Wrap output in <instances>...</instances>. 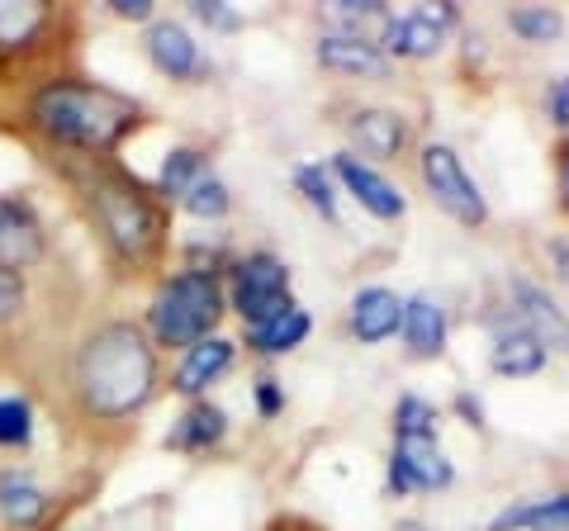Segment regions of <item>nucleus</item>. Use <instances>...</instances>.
Segmentation results:
<instances>
[{
	"label": "nucleus",
	"instance_id": "nucleus-37",
	"mask_svg": "<svg viewBox=\"0 0 569 531\" xmlns=\"http://www.w3.org/2000/svg\"><path fill=\"white\" fill-rule=\"evenodd\" d=\"M560 190H565V209H569V157H565V171H560Z\"/></svg>",
	"mask_w": 569,
	"mask_h": 531
},
{
	"label": "nucleus",
	"instance_id": "nucleus-3",
	"mask_svg": "<svg viewBox=\"0 0 569 531\" xmlns=\"http://www.w3.org/2000/svg\"><path fill=\"white\" fill-rule=\"evenodd\" d=\"M219 318H223V290H219V280L204 275V271H186V275H176L162 294H157V304H152V332L167 347H194V342L209 338Z\"/></svg>",
	"mask_w": 569,
	"mask_h": 531
},
{
	"label": "nucleus",
	"instance_id": "nucleus-20",
	"mask_svg": "<svg viewBox=\"0 0 569 531\" xmlns=\"http://www.w3.org/2000/svg\"><path fill=\"white\" fill-rule=\"evenodd\" d=\"M489 531H569V493L512 503L489 522Z\"/></svg>",
	"mask_w": 569,
	"mask_h": 531
},
{
	"label": "nucleus",
	"instance_id": "nucleus-29",
	"mask_svg": "<svg viewBox=\"0 0 569 531\" xmlns=\"http://www.w3.org/2000/svg\"><path fill=\"white\" fill-rule=\"evenodd\" d=\"M33 409L24 399H0V447H29Z\"/></svg>",
	"mask_w": 569,
	"mask_h": 531
},
{
	"label": "nucleus",
	"instance_id": "nucleus-13",
	"mask_svg": "<svg viewBox=\"0 0 569 531\" xmlns=\"http://www.w3.org/2000/svg\"><path fill=\"white\" fill-rule=\"evenodd\" d=\"M148 58L157 62V72H167V77H194V72H204L200 43H194L190 33L181 24H171V20L148 29Z\"/></svg>",
	"mask_w": 569,
	"mask_h": 531
},
{
	"label": "nucleus",
	"instance_id": "nucleus-6",
	"mask_svg": "<svg viewBox=\"0 0 569 531\" xmlns=\"http://www.w3.org/2000/svg\"><path fill=\"white\" fill-rule=\"evenodd\" d=\"M422 181H427V190H432V200L447 209L456 223L479 228L489 219L485 194H479V186L470 181V171L460 167V157L447 143H427L422 148Z\"/></svg>",
	"mask_w": 569,
	"mask_h": 531
},
{
	"label": "nucleus",
	"instance_id": "nucleus-25",
	"mask_svg": "<svg viewBox=\"0 0 569 531\" xmlns=\"http://www.w3.org/2000/svg\"><path fill=\"white\" fill-rule=\"evenodd\" d=\"M200 176H204V157H200V152H190V148H176V152H167L157 186L171 190V194H186L194 181H200Z\"/></svg>",
	"mask_w": 569,
	"mask_h": 531
},
{
	"label": "nucleus",
	"instance_id": "nucleus-12",
	"mask_svg": "<svg viewBox=\"0 0 569 531\" xmlns=\"http://www.w3.org/2000/svg\"><path fill=\"white\" fill-rule=\"evenodd\" d=\"M489 365L498 375H537L546 365V347L531 338V332L508 313V323L493 328V351H489Z\"/></svg>",
	"mask_w": 569,
	"mask_h": 531
},
{
	"label": "nucleus",
	"instance_id": "nucleus-35",
	"mask_svg": "<svg viewBox=\"0 0 569 531\" xmlns=\"http://www.w3.org/2000/svg\"><path fill=\"white\" fill-rule=\"evenodd\" d=\"M550 257H556V271L569 280V242H550Z\"/></svg>",
	"mask_w": 569,
	"mask_h": 531
},
{
	"label": "nucleus",
	"instance_id": "nucleus-16",
	"mask_svg": "<svg viewBox=\"0 0 569 531\" xmlns=\"http://www.w3.org/2000/svg\"><path fill=\"white\" fill-rule=\"evenodd\" d=\"M347 129L366 157H399L408 143V123L395 110H356Z\"/></svg>",
	"mask_w": 569,
	"mask_h": 531
},
{
	"label": "nucleus",
	"instance_id": "nucleus-32",
	"mask_svg": "<svg viewBox=\"0 0 569 531\" xmlns=\"http://www.w3.org/2000/svg\"><path fill=\"white\" fill-rule=\"evenodd\" d=\"M550 119H556V123H569V77L556 86V91H550Z\"/></svg>",
	"mask_w": 569,
	"mask_h": 531
},
{
	"label": "nucleus",
	"instance_id": "nucleus-5",
	"mask_svg": "<svg viewBox=\"0 0 569 531\" xmlns=\"http://www.w3.org/2000/svg\"><path fill=\"white\" fill-rule=\"evenodd\" d=\"M233 304L247 318V328H261V323H271V318H280L284 309H295L290 271H284V261L271 257V252L247 257L238 266V275H233Z\"/></svg>",
	"mask_w": 569,
	"mask_h": 531
},
{
	"label": "nucleus",
	"instance_id": "nucleus-22",
	"mask_svg": "<svg viewBox=\"0 0 569 531\" xmlns=\"http://www.w3.org/2000/svg\"><path fill=\"white\" fill-rule=\"evenodd\" d=\"M305 338H309V313L299 309V304L284 309L280 318H271V323L247 328V342H252L257 351H266V357H276V351H295Z\"/></svg>",
	"mask_w": 569,
	"mask_h": 531
},
{
	"label": "nucleus",
	"instance_id": "nucleus-27",
	"mask_svg": "<svg viewBox=\"0 0 569 531\" xmlns=\"http://www.w3.org/2000/svg\"><path fill=\"white\" fill-rule=\"evenodd\" d=\"M295 186L305 190V200L318 209L323 219H332L337 223V194H332V171H323V167H299L295 171Z\"/></svg>",
	"mask_w": 569,
	"mask_h": 531
},
{
	"label": "nucleus",
	"instance_id": "nucleus-34",
	"mask_svg": "<svg viewBox=\"0 0 569 531\" xmlns=\"http://www.w3.org/2000/svg\"><path fill=\"white\" fill-rule=\"evenodd\" d=\"M257 403H261V413H266V418L280 413V389H276V380H261V389H257Z\"/></svg>",
	"mask_w": 569,
	"mask_h": 531
},
{
	"label": "nucleus",
	"instance_id": "nucleus-24",
	"mask_svg": "<svg viewBox=\"0 0 569 531\" xmlns=\"http://www.w3.org/2000/svg\"><path fill=\"white\" fill-rule=\"evenodd\" d=\"M181 200H186V209H190L194 219H223V214H228V186H223L213 171H204L200 181H194V186L181 194Z\"/></svg>",
	"mask_w": 569,
	"mask_h": 531
},
{
	"label": "nucleus",
	"instance_id": "nucleus-1",
	"mask_svg": "<svg viewBox=\"0 0 569 531\" xmlns=\"http://www.w3.org/2000/svg\"><path fill=\"white\" fill-rule=\"evenodd\" d=\"M77 380H81L86 409L100 418H123L148 403L157 380V357L133 323H110L86 342Z\"/></svg>",
	"mask_w": 569,
	"mask_h": 531
},
{
	"label": "nucleus",
	"instance_id": "nucleus-21",
	"mask_svg": "<svg viewBox=\"0 0 569 531\" xmlns=\"http://www.w3.org/2000/svg\"><path fill=\"white\" fill-rule=\"evenodd\" d=\"M228 432V418L219 403H194V409L181 418V428L171 432V447H181V451H209L213 441H223Z\"/></svg>",
	"mask_w": 569,
	"mask_h": 531
},
{
	"label": "nucleus",
	"instance_id": "nucleus-33",
	"mask_svg": "<svg viewBox=\"0 0 569 531\" xmlns=\"http://www.w3.org/2000/svg\"><path fill=\"white\" fill-rule=\"evenodd\" d=\"M114 14H119V20H148L152 0H114Z\"/></svg>",
	"mask_w": 569,
	"mask_h": 531
},
{
	"label": "nucleus",
	"instance_id": "nucleus-30",
	"mask_svg": "<svg viewBox=\"0 0 569 531\" xmlns=\"http://www.w3.org/2000/svg\"><path fill=\"white\" fill-rule=\"evenodd\" d=\"M190 10H194V20H204L209 29H238V24H242V14L228 10L223 0H194Z\"/></svg>",
	"mask_w": 569,
	"mask_h": 531
},
{
	"label": "nucleus",
	"instance_id": "nucleus-8",
	"mask_svg": "<svg viewBox=\"0 0 569 531\" xmlns=\"http://www.w3.org/2000/svg\"><path fill=\"white\" fill-rule=\"evenodd\" d=\"M456 480L447 451L437 447V437H395V460H389V489H447Z\"/></svg>",
	"mask_w": 569,
	"mask_h": 531
},
{
	"label": "nucleus",
	"instance_id": "nucleus-7",
	"mask_svg": "<svg viewBox=\"0 0 569 531\" xmlns=\"http://www.w3.org/2000/svg\"><path fill=\"white\" fill-rule=\"evenodd\" d=\"M451 24H456L451 6H418V10L399 14V20L389 14V24H385L376 48L385 52V58H432Z\"/></svg>",
	"mask_w": 569,
	"mask_h": 531
},
{
	"label": "nucleus",
	"instance_id": "nucleus-36",
	"mask_svg": "<svg viewBox=\"0 0 569 531\" xmlns=\"http://www.w3.org/2000/svg\"><path fill=\"white\" fill-rule=\"evenodd\" d=\"M460 413H466V418H475V422H479V403H475L470 394H460Z\"/></svg>",
	"mask_w": 569,
	"mask_h": 531
},
{
	"label": "nucleus",
	"instance_id": "nucleus-28",
	"mask_svg": "<svg viewBox=\"0 0 569 531\" xmlns=\"http://www.w3.org/2000/svg\"><path fill=\"white\" fill-rule=\"evenodd\" d=\"M395 437H437V409L422 399H399L395 409Z\"/></svg>",
	"mask_w": 569,
	"mask_h": 531
},
{
	"label": "nucleus",
	"instance_id": "nucleus-14",
	"mask_svg": "<svg viewBox=\"0 0 569 531\" xmlns=\"http://www.w3.org/2000/svg\"><path fill=\"white\" fill-rule=\"evenodd\" d=\"M403 342L413 357H441V347H447V313H441L437 299L427 294L403 299Z\"/></svg>",
	"mask_w": 569,
	"mask_h": 531
},
{
	"label": "nucleus",
	"instance_id": "nucleus-15",
	"mask_svg": "<svg viewBox=\"0 0 569 531\" xmlns=\"http://www.w3.org/2000/svg\"><path fill=\"white\" fill-rule=\"evenodd\" d=\"M43 252V233L24 204H0V266L20 271V266L39 261Z\"/></svg>",
	"mask_w": 569,
	"mask_h": 531
},
{
	"label": "nucleus",
	"instance_id": "nucleus-26",
	"mask_svg": "<svg viewBox=\"0 0 569 531\" xmlns=\"http://www.w3.org/2000/svg\"><path fill=\"white\" fill-rule=\"evenodd\" d=\"M39 24H43V6H14V0H0V48L24 43Z\"/></svg>",
	"mask_w": 569,
	"mask_h": 531
},
{
	"label": "nucleus",
	"instance_id": "nucleus-17",
	"mask_svg": "<svg viewBox=\"0 0 569 531\" xmlns=\"http://www.w3.org/2000/svg\"><path fill=\"white\" fill-rule=\"evenodd\" d=\"M0 518L10 527H39L48 518V493L39 480L24 470H6L0 474Z\"/></svg>",
	"mask_w": 569,
	"mask_h": 531
},
{
	"label": "nucleus",
	"instance_id": "nucleus-4",
	"mask_svg": "<svg viewBox=\"0 0 569 531\" xmlns=\"http://www.w3.org/2000/svg\"><path fill=\"white\" fill-rule=\"evenodd\" d=\"M96 209L110 242L119 247L123 257H148L157 238H162V219L148 204V194L129 181H100L96 186Z\"/></svg>",
	"mask_w": 569,
	"mask_h": 531
},
{
	"label": "nucleus",
	"instance_id": "nucleus-10",
	"mask_svg": "<svg viewBox=\"0 0 569 531\" xmlns=\"http://www.w3.org/2000/svg\"><path fill=\"white\" fill-rule=\"evenodd\" d=\"M518 323L537 338L541 347H556V351H569V323L565 313L550 304V294L537 290L531 280H512V309H508Z\"/></svg>",
	"mask_w": 569,
	"mask_h": 531
},
{
	"label": "nucleus",
	"instance_id": "nucleus-18",
	"mask_svg": "<svg viewBox=\"0 0 569 531\" xmlns=\"http://www.w3.org/2000/svg\"><path fill=\"white\" fill-rule=\"evenodd\" d=\"M318 62L337 67V72H356V77H385L389 72V58L370 43V39H351V33H328L318 43Z\"/></svg>",
	"mask_w": 569,
	"mask_h": 531
},
{
	"label": "nucleus",
	"instance_id": "nucleus-19",
	"mask_svg": "<svg viewBox=\"0 0 569 531\" xmlns=\"http://www.w3.org/2000/svg\"><path fill=\"white\" fill-rule=\"evenodd\" d=\"M228 365H233V342H223V338L194 342L190 357L181 361V370H176V389H181V394H204Z\"/></svg>",
	"mask_w": 569,
	"mask_h": 531
},
{
	"label": "nucleus",
	"instance_id": "nucleus-2",
	"mask_svg": "<svg viewBox=\"0 0 569 531\" xmlns=\"http://www.w3.org/2000/svg\"><path fill=\"white\" fill-rule=\"evenodd\" d=\"M33 119L71 148H114L138 123V104L104 86H48L33 100Z\"/></svg>",
	"mask_w": 569,
	"mask_h": 531
},
{
	"label": "nucleus",
	"instance_id": "nucleus-23",
	"mask_svg": "<svg viewBox=\"0 0 569 531\" xmlns=\"http://www.w3.org/2000/svg\"><path fill=\"white\" fill-rule=\"evenodd\" d=\"M508 24H512V33H522L527 43H550L565 29L560 10H550V6H522V10H512Z\"/></svg>",
	"mask_w": 569,
	"mask_h": 531
},
{
	"label": "nucleus",
	"instance_id": "nucleus-31",
	"mask_svg": "<svg viewBox=\"0 0 569 531\" xmlns=\"http://www.w3.org/2000/svg\"><path fill=\"white\" fill-rule=\"evenodd\" d=\"M20 304H24V280H20V271L0 266V318L20 313Z\"/></svg>",
	"mask_w": 569,
	"mask_h": 531
},
{
	"label": "nucleus",
	"instance_id": "nucleus-9",
	"mask_svg": "<svg viewBox=\"0 0 569 531\" xmlns=\"http://www.w3.org/2000/svg\"><path fill=\"white\" fill-rule=\"evenodd\" d=\"M332 176H337V181H342V186L356 194V200H361V209H370L376 219H399L403 209H408L403 194L389 186L376 167H366L361 157H351V152H337V157H332Z\"/></svg>",
	"mask_w": 569,
	"mask_h": 531
},
{
	"label": "nucleus",
	"instance_id": "nucleus-11",
	"mask_svg": "<svg viewBox=\"0 0 569 531\" xmlns=\"http://www.w3.org/2000/svg\"><path fill=\"white\" fill-rule=\"evenodd\" d=\"M403 328V299L385 285H370L351 299V332L361 342H385Z\"/></svg>",
	"mask_w": 569,
	"mask_h": 531
}]
</instances>
